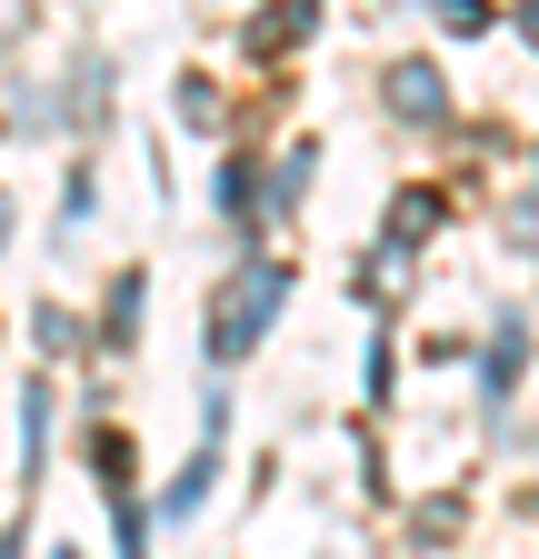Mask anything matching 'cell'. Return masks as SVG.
<instances>
[{"label":"cell","mask_w":539,"mask_h":559,"mask_svg":"<svg viewBox=\"0 0 539 559\" xmlns=\"http://www.w3.org/2000/svg\"><path fill=\"white\" fill-rule=\"evenodd\" d=\"M0 31H11V0H0Z\"/></svg>","instance_id":"obj_3"},{"label":"cell","mask_w":539,"mask_h":559,"mask_svg":"<svg viewBox=\"0 0 539 559\" xmlns=\"http://www.w3.org/2000/svg\"><path fill=\"white\" fill-rule=\"evenodd\" d=\"M390 100L420 120V110H440V81H430V70H399V81H390Z\"/></svg>","instance_id":"obj_2"},{"label":"cell","mask_w":539,"mask_h":559,"mask_svg":"<svg viewBox=\"0 0 539 559\" xmlns=\"http://www.w3.org/2000/svg\"><path fill=\"white\" fill-rule=\"evenodd\" d=\"M270 300H280V270H250V280H240V300H230V320H220V349H240V340L260 330Z\"/></svg>","instance_id":"obj_1"}]
</instances>
